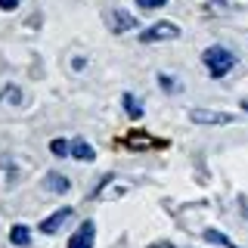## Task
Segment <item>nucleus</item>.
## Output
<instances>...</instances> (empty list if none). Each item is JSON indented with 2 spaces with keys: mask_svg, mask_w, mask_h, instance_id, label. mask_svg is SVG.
<instances>
[{
  "mask_svg": "<svg viewBox=\"0 0 248 248\" xmlns=\"http://www.w3.org/2000/svg\"><path fill=\"white\" fill-rule=\"evenodd\" d=\"M202 62H205V68H208L211 78H223L232 65H236V53L227 50V46H220V44H214V46H208V50L202 53Z\"/></svg>",
  "mask_w": 248,
  "mask_h": 248,
  "instance_id": "nucleus-1",
  "label": "nucleus"
},
{
  "mask_svg": "<svg viewBox=\"0 0 248 248\" xmlns=\"http://www.w3.org/2000/svg\"><path fill=\"white\" fill-rule=\"evenodd\" d=\"M180 37V28L174 22H155V25L140 31V41L143 44H161V41H177Z\"/></svg>",
  "mask_w": 248,
  "mask_h": 248,
  "instance_id": "nucleus-2",
  "label": "nucleus"
},
{
  "mask_svg": "<svg viewBox=\"0 0 248 248\" xmlns=\"http://www.w3.org/2000/svg\"><path fill=\"white\" fill-rule=\"evenodd\" d=\"M189 121L192 124H205V127H220V124L232 121V115L230 112H217V108H192Z\"/></svg>",
  "mask_w": 248,
  "mask_h": 248,
  "instance_id": "nucleus-3",
  "label": "nucleus"
},
{
  "mask_svg": "<svg viewBox=\"0 0 248 248\" xmlns=\"http://www.w3.org/2000/svg\"><path fill=\"white\" fill-rule=\"evenodd\" d=\"M106 25L112 28V34H124V31L140 28V22H137V16H130L127 10H108L106 13Z\"/></svg>",
  "mask_w": 248,
  "mask_h": 248,
  "instance_id": "nucleus-4",
  "label": "nucleus"
},
{
  "mask_svg": "<svg viewBox=\"0 0 248 248\" xmlns=\"http://www.w3.org/2000/svg\"><path fill=\"white\" fill-rule=\"evenodd\" d=\"M93 239H96V223H93V220H84L81 227L72 232L68 248H93Z\"/></svg>",
  "mask_w": 248,
  "mask_h": 248,
  "instance_id": "nucleus-5",
  "label": "nucleus"
},
{
  "mask_svg": "<svg viewBox=\"0 0 248 248\" xmlns=\"http://www.w3.org/2000/svg\"><path fill=\"white\" fill-rule=\"evenodd\" d=\"M44 189H46V192H59V196H65V192L72 189V183H68L65 174H56V170H53V174L44 177Z\"/></svg>",
  "mask_w": 248,
  "mask_h": 248,
  "instance_id": "nucleus-6",
  "label": "nucleus"
},
{
  "mask_svg": "<svg viewBox=\"0 0 248 248\" xmlns=\"http://www.w3.org/2000/svg\"><path fill=\"white\" fill-rule=\"evenodd\" d=\"M68 217H72V208H59L56 214H50V217H46V220L41 223V232H46V236H53V232H56V230L62 227V223L68 220Z\"/></svg>",
  "mask_w": 248,
  "mask_h": 248,
  "instance_id": "nucleus-7",
  "label": "nucleus"
},
{
  "mask_svg": "<svg viewBox=\"0 0 248 248\" xmlns=\"http://www.w3.org/2000/svg\"><path fill=\"white\" fill-rule=\"evenodd\" d=\"M72 155L78 161H87V165L96 161V152H93V146L87 143V140H75V143H72Z\"/></svg>",
  "mask_w": 248,
  "mask_h": 248,
  "instance_id": "nucleus-8",
  "label": "nucleus"
},
{
  "mask_svg": "<svg viewBox=\"0 0 248 248\" xmlns=\"http://www.w3.org/2000/svg\"><path fill=\"white\" fill-rule=\"evenodd\" d=\"M10 242H13V245H19V248L31 245V230L25 227V223H16V227L10 230Z\"/></svg>",
  "mask_w": 248,
  "mask_h": 248,
  "instance_id": "nucleus-9",
  "label": "nucleus"
},
{
  "mask_svg": "<svg viewBox=\"0 0 248 248\" xmlns=\"http://www.w3.org/2000/svg\"><path fill=\"white\" fill-rule=\"evenodd\" d=\"M0 103H10V106H22V90L16 87V84H6V87L0 90Z\"/></svg>",
  "mask_w": 248,
  "mask_h": 248,
  "instance_id": "nucleus-10",
  "label": "nucleus"
},
{
  "mask_svg": "<svg viewBox=\"0 0 248 248\" xmlns=\"http://www.w3.org/2000/svg\"><path fill=\"white\" fill-rule=\"evenodd\" d=\"M205 242H214V245H223V248H242V245H236L230 236H223V232H217V230H205Z\"/></svg>",
  "mask_w": 248,
  "mask_h": 248,
  "instance_id": "nucleus-11",
  "label": "nucleus"
},
{
  "mask_svg": "<svg viewBox=\"0 0 248 248\" xmlns=\"http://www.w3.org/2000/svg\"><path fill=\"white\" fill-rule=\"evenodd\" d=\"M121 103H124V112H127L134 121H140V118H143V106H140L137 99L130 96V93H124V96H121Z\"/></svg>",
  "mask_w": 248,
  "mask_h": 248,
  "instance_id": "nucleus-12",
  "label": "nucleus"
},
{
  "mask_svg": "<svg viewBox=\"0 0 248 248\" xmlns=\"http://www.w3.org/2000/svg\"><path fill=\"white\" fill-rule=\"evenodd\" d=\"M127 146H130V149H137V146H165V143H161V140L146 137V134H130L127 137Z\"/></svg>",
  "mask_w": 248,
  "mask_h": 248,
  "instance_id": "nucleus-13",
  "label": "nucleus"
},
{
  "mask_svg": "<svg viewBox=\"0 0 248 248\" xmlns=\"http://www.w3.org/2000/svg\"><path fill=\"white\" fill-rule=\"evenodd\" d=\"M50 152L56 155V158H65V155H72V143H65L62 137H56V140H50Z\"/></svg>",
  "mask_w": 248,
  "mask_h": 248,
  "instance_id": "nucleus-14",
  "label": "nucleus"
},
{
  "mask_svg": "<svg viewBox=\"0 0 248 248\" xmlns=\"http://www.w3.org/2000/svg\"><path fill=\"white\" fill-rule=\"evenodd\" d=\"M140 10H158V6H165L168 0H134Z\"/></svg>",
  "mask_w": 248,
  "mask_h": 248,
  "instance_id": "nucleus-15",
  "label": "nucleus"
},
{
  "mask_svg": "<svg viewBox=\"0 0 248 248\" xmlns=\"http://www.w3.org/2000/svg\"><path fill=\"white\" fill-rule=\"evenodd\" d=\"M0 10H3V13H13V10H19V0H0Z\"/></svg>",
  "mask_w": 248,
  "mask_h": 248,
  "instance_id": "nucleus-16",
  "label": "nucleus"
},
{
  "mask_svg": "<svg viewBox=\"0 0 248 248\" xmlns=\"http://www.w3.org/2000/svg\"><path fill=\"white\" fill-rule=\"evenodd\" d=\"M158 81H161V87H165L168 93H170V90H177V84L170 81V75H158Z\"/></svg>",
  "mask_w": 248,
  "mask_h": 248,
  "instance_id": "nucleus-17",
  "label": "nucleus"
},
{
  "mask_svg": "<svg viewBox=\"0 0 248 248\" xmlns=\"http://www.w3.org/2000/svg\"><path fill=\"white\" fill-rule=\"evenodd\" d=\"M149 248H177V245H170V242H155V245H149Z\"/></svg>",
  "mask_w": 248,
  "mask_h": 248,
  "instance_id": "nucleus-18",
  "label": "nucleus"
},
{
  "mask_svg": "<svg viewBox=\"0 0 248 248\" xmlns=\"http://www.w3.org/2000/svg\"><path fill=\"white\" fill-rule=\"evenodd\" d=\"M242 108H245V112H248V96H245V99H242Z\"/></svg>",
  "mask_w": 248,
  "mask_h": 248,
  "instance_id": "nucleus-19",
  "label": "nucleus"
}]
</instances>
